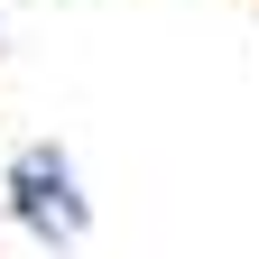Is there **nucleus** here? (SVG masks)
I'll return each instance as SVG.
<instances>
[{"instance_id":"nucleus-1","label":"nucleus","mask_w":259,"mask_h":259,"mask_svg":"<svg viewBox=\"0 0 259 259\" xmlns=\"http://www.w3.org/2000/svg\"><path fill=\"white\" fill-rule=\"evenodd\" d=\"M10 213H19L37 241H83L93 204H83V176H74V157H65L56 139H28V148L10 157Z\"/></svg>"}]
</instances>
